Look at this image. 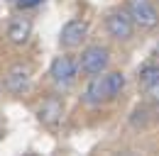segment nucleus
Segmentation results:
<instances>
[{
    "instance_id": "nucleus-12",
    "label": "nucleus",
    "mask_w": 159,
    "mask_h": 156,
    "mask_svg": "<svg viewBox=\"0 0 159 156\" xmlns=\"http://www.w3.org/2000/svg\"><path fill=\"white\" fill-rule=\"evenodd\" d=\"M22 7H34V5H39V2H44V0H17Z\"/></svg>"
},
{
    "instance_id": "nucleus-10",
    "label": "nucleus",
    "mask_w": 159,
    "mask_h": 156,
    "mask_svg": "<svg viewBox=\"0 0 159 156\" xmlns=\"http://www.w3.org/2000/svg\"><path fill=\"white\" fill-rule=\"evenodd\" d=\"M157 80H159V68L157 66H149V68L142 71V83H144V88H149V85L157 83Z\"/></svg>"
},
{
    "instance_id": "nucleus-3",
    "label": "nucleus",
    "mask_w": 159,
    "mask_h": 156,
    "mask_svg": "<svg viewBox=\"0 0 159 156\" xmlns=\"http://www.w3.org/2000/svg\"><path fill=\"white\" fill-rule=\"evenodd\" d=\"M86 34H88V24L81 22V20H71V22L64 24V29L59 34V41H61V46H66V49H76L86 39Z\"/></svg>"
},
{
    "instance_id": "nucleus-7",
    "label": "nucleus",
    "mask_w": 159,
    "mask_h": 156,
    "mask_svg": "<svg viewBox=\"0 0 159 156\" xmlns=\"http://www.w3.org/2000/svg\"><path fill=\"white\" fill-rule=\"evenodd\" d=\"M30 66L27 63H17V66H12L10 71H7V76H5V85H7V90H12V93H22L27 85H30Z\"/></svg>"
},
{
    "instance_id": "nucleus-4",
    "label": "nucleus",
    "mask_w": 159,
    "mask_h": 156,
    "mask_svg": "<svg viewBox=\"0 0 159 156\" xmlns=\"http://www.w3.org/2000/svg\"><path fill=\"white\" fill-rule=\"evenodd\" d=\"M130 17L137 22L139 27H154L159 22L157 10L149 5V0H130Z\"/></svg>"
},
{
    "instance_id": "nucleus-2",
    "label": "nucleus",
    "mask_w": 159,
    "mask_h": 156,
    "mask_svg": "<svg viewBox=\"0 0 159 156\" xmlns=\"http://www.w3.org/2000/svg\"><path fill=\"white\" fill-rule=\"evenodd\" d=\"M108 61H110V54H108L105 46H88L81 54V71L88 73V76H98L108 66Z\"/></svg>"
},
{
    "instance_id": "nucleus-1",
    "label": "nucleus",
    "mask_w": 159,
    "mask_h": 156,
    "mask_svg": "<svg viewBox=\"0 0 159 156\" xmlns=\"http://www.w3.org/2000/svg\"><path fill=\"white\" fill-rule=\"evenodd\" d=\"M122 85H125V76L120 71L108 73V76H96L88 83V88H86V100L93 102V105L108 102V100H113L122 90Z\"/></svg>"
},
{
    "instance_id": "nucleus-8",
    "label": "nucleus",
    "mask_w": 159,
    "mask_h": 156,
    "mask_svg": "<svg viewBox=\"0 0 159 156\" xmlns=\"http://www.w3.org/2000/svg\"><path fill=\"white\" fill-rule=\"evenodd\" d=\"M30 29H32V24H30V20H12L10 22V27H7V37L12 44H25L27 37H30Z\"/></svg>"
},
{
    "instance_id": "nucleus-9",
    "label": "nucleus",
    "mask_w": 159,
    "mask_h": 156,
    "mask_svg": "<svg viewBox=\"0 0 159 156\" xmlns=\"http://www.w3.org/2000/svg\"><path fill=\"white\" fill-rule=\"evenodd\" d=\"M39 119L44 124H57L61 119V102L57 98H49L47 102H42L39 107Z\"/></svg>"
},
{
    "instance_id": "nucleus-11",
    "label": "nucleus",
    "mask_w": 159,
    "mask_h": 156,
    "mask_svg": "<svg viewBox=\"0 0 159 156\" xmlns=\"http://www.w3.org/2000/svg\"><path fill=\"white\" fill-rule=\"evenodd\" d=\"M147 90H149V95H152V98H154V100L159 102V80H157V83H152Z\"/></svg>"
},
{
    "instance_id": "nucleus-6",
    "label": "nucleus",
    "mask_w": 159,
    "mask_h": 156,
    "mask_svg": "<svg viewBox=\"0 0 159 156\" xmlns=\"http://www.w3.org/2000/svg\"><path fill=\"white\" fill-rule=\"evenodd\" d=\"M105 29L115 39H130L132 37V20L122 12H113L105 17Z\"/></svg>"
},
{
    "instance_id": "nucleus-5",
    "label": "nucleus",
    "mask_w": 159,
    "mask_h": 156,
    "mask_svg": "<svg viewBox=\"0 0 159 156\" xmlns=\"http://www.w3.org/2000/svg\"><path fill=\"white\" fill-rule=\"evenodd\" d=\"M49 76L54 78L57 83L66 85L76 78V61L71 56H57L52 61V68H49Z\"/></svg>"
},
{
    "instance_id": "nucleus-13",
    "label": "nucleus",
    "mask_w": 159,
    "mask_h": 156,
    "mask_svg": "<svg viewBox=\"0 0 159 156\" xmlns=\"http://www.w3.org/2000/svg\"><path fill=\"white\" fill-rule=\"evenodd\" d=\"M7 2H17V0H7Z\"/></svg>"
}]
</instances>
